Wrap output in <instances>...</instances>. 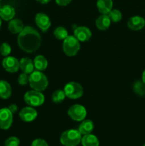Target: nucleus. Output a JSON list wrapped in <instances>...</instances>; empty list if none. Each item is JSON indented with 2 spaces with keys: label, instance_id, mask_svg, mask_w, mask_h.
Wrapping results in <instances>:
<instances>
[{
  "label": "nucleus",
  "instance_id": "obj_1",
  "mask_svg": "<svg viewBox=\"0 0 145 146\" xmlns=\"http://www.w3.org/2000/svg\"><path fill=\"white\" fill-rule=\"evenodd\" d=\"M17 43L23 51L31 54L39 48L41 44V37L37 30L30 26H26L18 34Z\"/></svg>",
  "mask_w": 145,
  "mask_h": 146
},
{
  "label": "nucleus",
  "instance_id": "obj_2",
  "mask_svg": "<svg viewBox=\"0 0 145 146\" xmlns=\"http://www.w3.org/2000/svg\"><path fill=\"white\" fill-rule=\"evenodd\" d=\"M29 85L35 91H45L48 85L46 76L40 71H34L29 75Z\"/></svg>",
  "mask_w": 145,
  "mask_h": 146
},
{
  "label": "nucleus",
  "instance_id": "obj_3",
  "mask_svg": "<svg viewBox=\"0 0 145 146\" xmlns=\"http://www.w3.org/2000/svg\"><path fill=\"white\" fill-rule=\"evenodd\" d=\"M82 135L78 130L69 129L61 134L60 142L63 146H77L81 142Z\"/></svg>",
  "mask_w": 145,
  "mask_h": 146
},
{
  "label": "nucleus",
  "instance_id": "obj_4",
  "mask_svg": "<svg viewBox=\"0 0 145 146\" xmlns=\"http://www.w3.org/2000/svg\"><path fill=\"white\" fill-rule=\"evenodd\" d=\"M80 42L74 36H68L63 43V49L68 56H74L79 51Z\"/></svg>",
  "mask_w": 145,
  "mask_h": 146
},
{
  "label": "nucleus",
  "instance_id": "obj_5",
  "mask_svg": "<svg viewBox=\"0 0 145 146\" xmlns=\"http://www.w3.org/2000/svg\"><path fill=\"white\" fill-rule=\"evenodd\" d=\"M24 99L26 104H28L29 106L36 107L40 106L44 104L45 101V97L41 91L32 90L27 91L24 94Z\"/></svg>",
  "mask_w": 145,
  "mask_h": 146
},
{
  "label": "nucleus",
  "instance_id": "obj_6",
  "mask_svg": "<svg viewBox=\"0 0 145 146\" xmlns=\"http://www.w3.org/2000/svg\"><path fill=\"white\" fill-rule=\"evenodd\" d=\"M65 96L71 99H78L83 94L82 86L76 82H69L65 86L63 89Z\"/></svg>",
  "mask_w": 145,
  "mask_h": 146
},
{
  "label": "nucleus",
  "instance_id": "obj_7",
  "mask_svg": "<svg viewBox=\"0 0 145 146\" xmlns=\"http://www.w3.org/2000/svg\"><path fill=\"white\" fill-rule=\"evenodd\" d=\"M68 114L71 119L75 121H82L87 115V111L82 105L75 104L69 108Z\"/></svg>",
  "mask_w": 145,
  "mask_h": 146
},
{
  "label": "nucleus",
  "instance_id": "obj_8",
  "mask_svg": "<svg viewBox=\"0 0 145 146\" xmlns=\"http://www.w3.org/2000/svg\"><path fill=\"white\" fill-rule=\"evenodd\" d=\"M13 123V113L8 108L0 109V128L8 130Z\"/></svg>",
  "mask_w": 145,
  "mask_h": 146
},
{
  "label": "nucleus",
  "instance_id": "obj_9",
  "mask_svg": "<svg viewBox=\"0 0 145 146\" xmlns=\"http://www.w3.org/2000/svg\"><path fill=\"white\" fill-rule=\"evenodd\" d=\"M3 68L9 73H15L19 69V61L15 57L6 56L2 61Z\"/></svg>",
  "mask_w": 145,
  "mask_h": 146
},
{
  "label": "nucleus",
  "instance_id": "obj_10",
  "mask_svg": "<svg viewBox=\"0 0 145 146\" xmlns=\"http://www.w3.org/2000/svg\"><path fill=\"white\" fill-rule=\"evenodd\" d=\"M35 21L37 27L44 32L46 31L51 25L49 17L44 13H38L36 15Z\"/></svg>",
  "mask_w": 145,
  "mask_h": 146
},
{
  "label": "nucleus",
  "instance_id": "obj_11",
  "mask_svg": "<svg viewBox=\"0 0 145 146\" xmlns=\"http://www.w3.org/2000/svg\"><path fill=\"white\" fill-rule=\"evenodd\" d=\"M38 115L37 111L33 107H25L19 112V117L24 122H31L36 118Z\"/></svg>",
  "mask_w": 145,
  "mask_h": 146
},
{
  "label": "nucleus",
  "instance_id": "obj_12",
  "mask_svg": "<svg viewBox=\"0 0 145 146\" xmlns=\"http://www.w3.org/2000/svg\"><path fill=\"white\" fill-rule=\"evenodd\" d=\"M74 36L79 41H88L92 36V32L86 27H78L74 30Z\"/></svg>",
  "mask_w": 145,
  "mask_h": 146
},
{
  "label": "nucleus",
  "instance_id": "obj_13",
  "mask_svg": "<svg viewBox=\"0 0 145 146\" xmlns=\"http://www.w3.org/2000/svg\"><path fill=\"white\" fill-rule=\"evenodd\" d=\"M127 26L130 29L139 31L145 27V19L139 16H134L128 20Z\"/></svg>",
  "mask_w": 145,
  "mask_h": 146
},
{
  "label": "nucleus",
  "instance_id": "obj_14",
  "mask_svg": "<svg viewBox=\"0 0 145 146\" xmlns=\"http://www.w3.org/2000/svg\"><path fill=\"white\" fill-rule=\"evenodd\" d=\"M34 61L29 58L24 57L19 61V68L23 73L31 74L34 70Z\"/></svg>",
  "mask_w": 145,
  "mask_h": 146
},
{
  "label": "nucleus",
  "instance_id": "obj_15",
  "mask_svg": "<svg viewBox=\"0 0 145 146\" xmlns=\"http://www.w3.org/2000/svg\"><path fill=\"white\" fill-rule=\"evenodd\" d=\"M111 24V20L107 14H101L98 17L95 21L96 27L100 30L105 31L109 27Z\"/></svg>",
  "mask_w": 145,
  "mask_h": 146
},
{
  "label": "nucleus",
  "instance_id": "obj_16",
  "mask_svg": "<svg viewBox=\"0 0 145 146\" xmlns=\"http://www.w3.org/2000/svg\"><path fill=\"white\" fill-rule=\"evenodd\" d=\"M15 15L14 7L10 5H4L0 9V17L4 21H10L13 19Z\"/></svg>",
  "mask_w": 145,
  "mask_h": 146
},
{
  "label": "nucleus",
  "instance_id": "obj_17",
  "mask_svg": "<svg viewBox=\"0 0 145 146\" xmlns=\"http://www.w3.org/2000/svg\"><path fill=\"white\" fill-rule=\"evenodd\" d=\"M112 0H98L97 7L102 14H108L112 9Z\"/></svg>",
  "mask_w": 145,
  "mask_h": 146
},
{
  "label": "nucleus",
  "instance_id": "obj_18",
  "mask_svg": "<svg viewBox=\"0 0 145 146\" xmlns=\"http://www.w3.org/2000/svg\"><path fill=\"white\" fill-rule=\"evenodd\" d=\"M94 123L90 120H83L79 127H78V131L81 133V135H87L92 132L94 129Z\"/></svg>",
  "mask_w": 145,
  "mask_h": 146
},
{
  "label": "nucleus",
  "instance_id": "obj_19",
  "mask_svg": "<svg viewBox=\"0 0 145 146\" xmlns=\"http://www.w3.org/2000/svg\"><path fill=\"white\" fill-rule=\"evenodd\" d=\"M80 143L82 146H99L100 145L98 137L91 133L84 135L81 138Z\"/></svg>",
  "mask_w": 145,
  "mask_h": 146
},
{
  "label": "nucleus",
  "instance_id": "obj_20",
  "mask_svg": "<svg viewBox=\"0 0 145 146\" xmlns=\"http://www.w3.org/2000/svg\"><path fill=\"white\" fill-rule=\"evenodd\" d=\"M12 89L10 84L7 81H0V98L2 99H7L11 96Z\"/></svg>",
  "mask_w": 145,
  "mask_h": 146
},
{
  "label": "nucleus",
  "instance_id": "obj_21",
  "mask_svg": "<svg viewBox=\"0 0 145 146\" xmlns=\"http://www.w3.org/2000/svg\"><path fill=\"white\" fill-rule=\"evenodd\" d=\"M24 28V27L22 21L18 19L10 20L9 23V29L14 34H19Z\"/></svg>",
  "mask_w": 145,
  "mask_h": 146
},
{
  "label": "nucleus",
  "instance_id": "obj_22",
  "mask_svg": "<svg viewBox=\"0 0 145 146\" xmlns=\"http://www.w3.org/2000/svg\"><path fill=\"white\" fill-rule=\"evenodd\" d=\"M34 67L37 71H42L46 69L48 66V61L46 58L42 55H38L34 60Z\"/></svg>",
  "mask_w": 145,
  "mask_h": 146
},
{
  "label": "nucleus",
  "instance_id": "obj_23",
  "mask_svg": "<svg viewBox=\"0 0 145 146\" xmlns=\"http://www.w3.org/2000/svg\"><path fill=\"white\" fill-rule=\"evenodd\" d=\"M134 92L138 96H143L145 95V84L143 81H137L133 85Z\"/></svg>",
  "mask_w": 145,
  "mask_h": 146
},
{
  "label": "nucleus",
  "instance_id": "obj_24",
  "mask_svg": "<svg viewBox=\"0 0 145 146\" xmlns=\"http://www.w3.org/2000/svg\"><path fill=\"white\" fill-rule=\"evenodd\" d=\"M53 34L55 38H58V40H64L68 36V31L62 27H58L55 29Z\"/></svg>",
  "mask_w": 145,
  "mask_h": 146
},
{
  "label": "nucleus",
  "instance_id": "obj_25",
  "mask_svg": "<svg viewBox=\"0 0 145 146\" xmlns=\"http://www.w3.org/2000/svg\"><path fill=\"white\" fill-rule=\"evenodd\" d=\"M66 97L64 91L62 90H57V91H54L52 94V101L53 103L55 104H59L61 103L65 98Z\"/></svg>",
  "mask_w": 145,
  "mask_h": 146
},
{
  "label": "nucleus",
  "instance_id": "obj_26",
  "mask_svg": "<svg viewBox=\"0 0 145 146\" xmlns=\"http://www.w3.org/2000/svg\"><path fill=\"white\" fill-rule=\"evenodd\" d=\"M108 17L110 19L111 21L112 22H119L122 19V13L118 9H112L109 13H108Z\"/></svg>",
  "mask_w": 145,
  "mask_h": 146
},
{
  "label": "nucleus",
  "instance_id": "obj_27",
  "mask_svg": "<svg viewBox=\"0 0 145 146\" xmlns=\"http://www.w3.org/2000/svg\"><path fill=\"white\" fill-rule=\"evenodd\" d=\"M11 52V48L7 43H3L0 46V54L4 56H8Z\"/></svg>",
  "mask_w": 145,
  "mask_h": 146
},
{
  "label": "nucleus",
  "instance_id": "obj_28",
  "mask_svg": "<svg viewBox=\"0 0 145 146\" xmlns=\"http://www.w3.org/2000/svg\"><path fill=\"white\" fill-rule=\"evenodd\" d=\"M19 139L15 136L9 137L4 142V146H19Z\"/></svg>",
  "mask_w": 145,
  "mask_h": 146
},
{
  "label": "nucleus",
  "instance_id": "obj_29",
  "mask_svg": "<svg viewBox=\"0 0 145 146\" xmlns=\"http://www.w3.org/2000/svg\"><path fill=\"white\" fill-rule=\"evenodd\" d=\"M18 82L21 86H25L29 82V76L26 73H22L18 78Z\"/></svg>",
  "mask_w": 145,
  "mask_h": 146
},
{
  "label": "nucleus",
  "instance_id": "obj_30",
  "mask_svg": "<svg viewBox=\"0 0 145 146\" xmlns=\"http://www.w3.org/2000/svg\"><path fill=\"white\" fill-rule=\"evenodd\" d=\"M31 146H48L46 141L41 138H37L35 139L32 143H31Z\"/></svg>",
  "mask_w": 145,
  "mask_h": 146
},
{
  "label": "nucleus",
  "instance_id": "obj_31",
  "mask_svg": "<svg viewBox=\"0 0 145 146\" xmlns=\"http://www.w3.org/2000/svg\"><path fill=\"white\" fill-rule=\"evenodd\" d=\"M72 0H55V2L59 6H67Z\"/></svg>",
  "mask_w": 145,
  "mask_h": 146
},
{
  "label": "nucleus",
  "instance_id": "obj_32",
  "mask_svg": "<svg viewBox=\"0 0 145 146\" xmlns=\"http://www.w3.org/2000/svg\"><path fill=\"white\" fill-rule=\"evenodd\" d=\"M8 108L13 114L15 113L17 111V110H18V107H17V106L15 105V104H11V105H10L8 107Z\"/></svg>",
  "mask_w": 145,
  "mask_h": 146
},
{
  "label": "nucleus",
  "instance_id": "obj_33",
  "mask_svg": "<svg viewBox=\"0 0 145 146\" xmlns=\"http://www.w3.org/2000/svg\"><path fill=\"white\" fill-rule=\"evenodd\" d=\"M36 1L42 4H48L51 0H36Z\"/></svg>",
  "mask_w": 145,
  "mask_h": 146
},
{
  "label": "nucleus",
  "instance_id": "obj_34",
  "mask_svg": "<svg viewBox=\"0 0 145 146\" xmlns=\"http://www.w3.org/2000/svg\"><path fill=\"white\" fill-rule=\"evenodd\" d=\"M142 81L145 84V70L143 71V74H142Z\"/></svg>",
  "mask_w": 145,
  "mask_h": 146
},
{
  "label": "nucleus",
  "instance_id": "obj_35",
  "mask_svg": "<svg viewBox=\"0 0 145 146\" xmlns=\"http://www.w3.org/2000/svg\"><path fill=\"white\" fill-rule=\"evenodd\" d=\"M1 25V17H0V27Z\"/></svg>",
  "mask_w": 145,
  "mask_h": 146
},
{
  "label": "nucleus",
  "instance_id": "obj_36",
  "mask_svg": "<svg viewBox=\"0 0 145 146\" xmlns=\"http://www.w3.org/2000/svg\"><path fill=\"white\" fill-rule=\"evenodd\" d=\"M1 4H0V9H1Z\"/></svg>",
  "mask_w": 145,
  "mask_h": 146
},
{
  "label": "nucleus",
  "instance_id": "obj_37",
  "mask_svg": "<svg viewBox=\"0 0 145 146\" xmlns=\"http://www.w3.org/2000/svg\"><path fill=\"white\" fill-rule=\"evenodd\" d=\"M143 146H145V143H144V145H143Z\"/></svg>",
  "mask_w": 145,
  "mask_h": 146
},
{
  "label": "nucleus",
  "instance_id": "obj_38",
  "mask_svg": "<svg viewBox=\"0 0 145 146\" xmlns=\"http://www.w3.org/2000/svg\"><path fill=\"white\" fill-rule=\"evenodd\" d=\"M0 1H1V0H0Z\"/></svg>",
  "mask_w": 145,
  "mask_h": 146
}]
</instances>
